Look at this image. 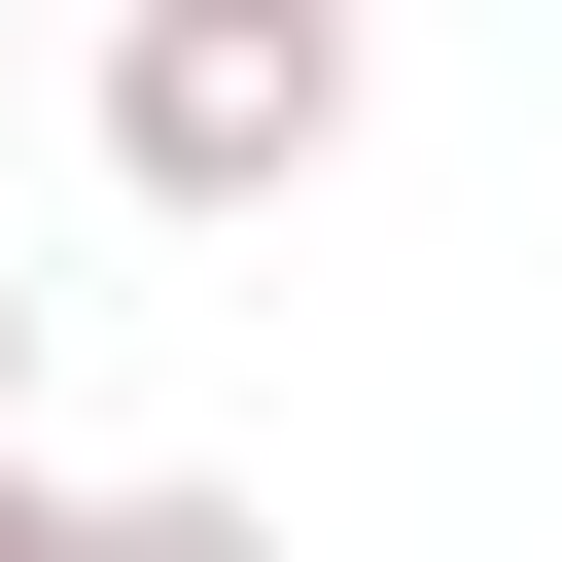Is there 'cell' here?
Returning a JSON list of instances; mask_svg holds the SVG:
<instances>
[{
    "label": "cell",
    "mask_w": 562,
    "mask_h": 562,
    "mask_svg": "<svg viewBox=\"0 0 562 562\" xmlns=\"http://www.w3.org/2000/svg\"><path fill=\"white\" fill-rule=\"evenodd\" d=\"M0 457H35V281H0Z\"/></svg>",
    "instance_id": "3957f363"
},
{
    "label": "cell",
    "mask_w": 562,
    "mask_h": 562,
    "mask_svg": "<svg viewBox=\"0 0 562 562\" xmlns=\"http://www.w3.org/2000/svg\"><path fill=\"white\" fill-rule=\"evenodd\" d=\"M70 562H281V492H70Z\"/></svg>",
    "instance_id": "7a4b0ae2"
},
{
    "label": "cell",
    "mask_w": 562,
    "mask_h": 562,
    "mask_svg": "<svg viewBox=\"0 0 562 562\" xmlns=\"http://www.w3.org/2000/svg\"><path fill=\"white\" fill-rule=\"evenodd\" d=\"M351 0H105V176L140 211H281V176H351Z\"/></svg>",
    "instance_id": "6da1fadb"
},
{
    "label": "cell",
    "mask_w": 562,
    "mask_h": 562,
    "mask_svg": "<svg viewBox=\"0 0 562 562\" xmlns=\"http://www.w3.org/2000/svg\"><path fill=\"white\" fill-rule=\"evenodd\" d=\"M0 562H70V492H35V457H0Z\"/></svg>",
    "instance_id": "277c9868"
}]
</instances>
